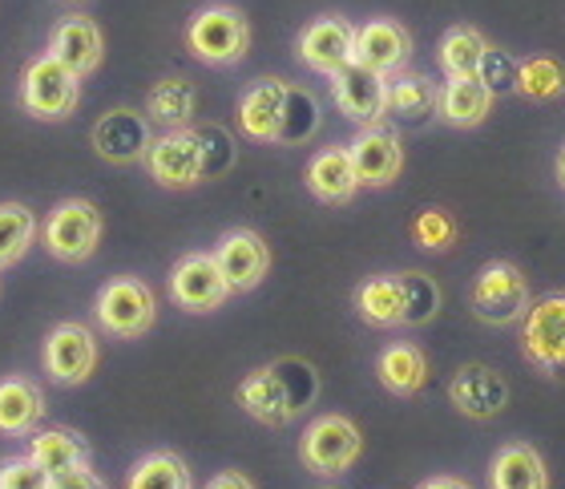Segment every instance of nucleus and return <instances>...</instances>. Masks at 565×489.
Here are the masks:
<instances>
[{"label": "nucleus", "instance_id": "nucleus-30", "mask_svg": "<svg viewBox=\"0 0 565 489\" xmlns=\"http://www.w3.org/2000/svg\"><path fill=\"white\" fill-rule=\"evenodd\" d=\"M484 49H489V41H484L472 24H452V29L440 36L436 61H440V70H445L448 77H477V70H481V61H484Z\"/></svg>", "mask_w": 565, "mask_h": 489}, {"label": "nucleus", "instance_id": "nucleus-9", "mask_svg": "<svg viewBox=\"0 0 565 489\" xmlns=\"http://www.w3.org/2000/svg\"><path fill=\"white\" fill-rule=\"evenodd\" d=\"M41 360H45L49 381L61 384V389H73V384H85L97 369V340L85 323H57L53 332L45 336V348H41Z\"/></svg>", "mask_w": 565, "mask_h": 489}, {"label": "nucleus", "instance_id": "nucleus-35", "mask_svg": "<svg viewBox=\"0 0 565 489\" xmlns=\"http://www.w3.org/2000/svg\"><path fill=\"white\" fill-rule=\"evenodd\" d=\"M518 94L533 97V102H550V97L565 94V70L550 57H530L518 65Z\"/></svg>", "mask_w": 565, "mask_h": 489}, {"label": "nucleus", "instance_id": "nucleus-3", "mask_svg": "<svg viewBox=\"0 0 565 489\" xmlns=\"http://www.w3.org/2000/svg\"><path fill=\"white\" fill-rule=\"evenodd\" d=\"M21 106L41 121H65L82 106V77L57 57L36 53L21 70Z\"/></svg>", "mask_w": 565, "mask_h": 489}, {"label": "nucleus", "instance_id": "nucleus-27", "mask_svg": "<svg viewBox=\"0 0 565 489\" xmlns=\"http://www.w3.org/2000/svg\"><path fill=\"white\" fill-rule=\"evenodd\" d=\"M29 457L36 466L49 469V474H65V469L89 466L94 461V449L77 429H41L29 433Z\"/></svg>", "mask_w": 565, "mask_h": 489}, {"label": "nucleus", "instance_id": "nucleus-14", "mask_svg": "<svg viewBox=\"0 0 565 489\" xmlns=\"http://www.w3.org/2000/svg\"><path fill=\"white\" fill-rule=\"evenodd\" d=\"M348 155H352V167H355L360 187H372V191L392 187L404 170L401 134L388 130L384 121H380V126H364V130L355 134V142L348 146Z\"/></svg>", "mask_w": 565, "mask_h": 489}, {"label": "nucleus", "instance_id": "nucleus-8", "mask_svg": "<svg viewBox=\"0 0 565 489\" xmlns=\"http://www.w3.org/2000/svg\"><path fill=\"white\" fill-rule=\"evenodd\" d=\"M521 352L545 376H565V291L530 304L521 328Z\"/></svg>", "mask_w": 565, "mask_h": 489}, {"label": "nucleus", "instance_id": "nucleus-2", "mask_svg": "<svg viewBox=\"0 0 565 489\" xmlns=\"http://www.w3.org/2000/svg\"><path fill=\"white\" fill-rule=\"evenodd\" d=\"M186 49L202 65H238L250 53V21L235 4H206L190 17Z\"/></svg>", "mask_w": 565, "mask_h": 489}, {"label": "nucleus", "instance_id": "nucleus-19", "mask_svg": "<svg viewBox=\"0 0 565 489\" xmlns=\"http://www.w3.org/2000/svg\"><path fill=\"white\" fill-rule=\"evenodd\" d=\"M436 97L440 85L424 73H392L388 89H384V121H396L404 130H420L436 118Z\"/></svg>", "mask_w": 565, "mask_h": 489}, {"label": "nucleus", "instance_id": "nucleus-17", "mask_svg": "<svg viewBox=\"0 0 565 489\" xmlns=\"http://www.w3.org/2000/svg\"><path fill=\"white\" fill-rule=\"evenodd\" d=\"M211 255H214V263H218V272L226 275L231 291H255V287L267 279V272H271V251H267V243L247 227L226 231Z\"/></svg>", "mask_w": 565, "mask_h": 489}, {"label": "nucleus", "instance_id": "nucleus-31", "mask_svg": "<svg viewBox=\"0 0 565 489\" xmlns=\"http://www.w3.org/2000/svg\"><path fill=\"white\" fill-rule=\"evenodd\" d=\"M126 489H194V474L178 454L158 449V454H146L130 469Z\"/></svg>", "mask_w": 565, "mask_h": 489}, {"label": "nucleus", "instance_id": "nucleus-29", "mask_svg": "<svg viewBox=\"0 0 565 489\" xmlns=\"http://www.w3.org/2000/svg\"><path fill=\"white\" fill-rule=\"evenodd\" d=\"M355 311L372 328H401L404 323L401 279L396 275H372V279H364V284L355 287Z\"/></svg>", "mask_w": 565, "mask_h": 489}, {"label": "nucleus", "instance_id": "nucleus-7", "mask_svg": "<svg viewBox=\"0 0 565 489\" xmlns=\"http://www.w3.org/2000/svg\"><path fill=\"white\" fill-rule=\"evenodd\" d=\"M364 449V437L352 421L340 417V413H328V417H316L299 437V461H303L311 474L319 478H335L343 469L355 466V457Z\"/></svg>", "mask_w": 565, "mask_h": 489}, {"label": "nucleus", "instance_id": "nucleus-24", "mask_svg": "<svg viewBox=\"0 0 565 489\" xmlns=\"http://www.w3.org/2000/svg\"><path fill=\"white\" fill-rule=\"evenodd\" d=\"M45 421V393L29 376H4L0 381V433L24 437Z\"/></svg>", "mask_w": 565, "mask_h": 489}, {"label": "nucleus", "instance_id": "nucleus-32", "mask_svg": "<svg viewBox=\"0 0 565 489\" xmlns=\"http://www.w3.org/2000/svg\"><path fill=\"white\" fill-rule=\"evenodd\" d=\"M36 240V219L24 203H0V272L21 263Z\"/></svg>", "mask_w": 565, "mask_h": 489}, {"label": "nucleus", "instance_id": "nucleus-40", "mask_svg": "<svg viewBox=\"0 0 565 489\" xmlns=\"http://www.w3.org/2000/svg\"><path fill=\"white\" fill-rule=\"evenodd\" d=\"M49 489H109V486L94 466H77V469H65V474H53Z\"/></svg>", "mask_w": 565, "mask_h": 489}, {"label": "nucleus", "instance_id": "nucleus-37", "mask_svg": "<svg viewBox=\"0 0 565 489\" xmlns=\"http://www.w3.org/2000/svg\"><path fill=\"white\" fill-rule=\"evenodd\" d=\"M518 65L521 61H513L505 53V49H484V61L481 70H477V77H481L484 85H489V94L501 97V94H518Z\"/></svg>", "mask_w": 565, "mask_h": 489}, {"label": "nucleus", "instance_id": "nucleus-44", "mask_svg": "<svg viewBox=\"0 0 565 489\" xmlns=\"http://www.w3.org/2000/svg\"><path fill=\"white\" fill-rule=\"evenodd\" d=\"M61 4H85V0H61Z\"/></svg>", "mask_w": 565, "mask_h": 489}, {"label": "nucleus", "instance_id": "nucleus-38", "mask_svg": "<svg viewBox=\"0 0 565 489\" xmlns=\"http://www.w3.org/2000/svg\"><path fill=\"white\" fill-rule=\"evenodd\" d=\"M413 235H416V243H420L424 251H445V247H452V240H457V223H452V215H448V211H440V206H428V211H420V215H416Z\"/></svg>", "mask_w": 565, "mask_h": 489}, {"label": "nucleus", "instance_id": "nucleus-23", "mask_svg": "<svg viewBox=\"0 0 565 489\" xmlns=\"http://www.w3.org/2000/svg\"><path fill=\"white\" fill-rule=\"evenodd\" d=\"M493 109V94L481 77H448L440 85V97H436V118L457 126V130H472L481 126Z\"/></svg>", "mask_w": 565, "mask_h": 489}, {"label": "nucleus", "instance_id": "nucleus-20", "mask_svg": "<svg viewBox=\"0 0 565 489\" xmlns=\"http://www.w3.org/2000/svg\"><path fill=\"white\" fill-rule=\"evenodd\" d=\"M448 401L472 421H489L509 405L505 376L489 364H465V369L448 381Z\"/></svg>", "mask_w": 565, "mask_h": 489}, {"label": "nucleus", "instance_id": "nucleus-5", "mask_svg": "<svg viewBox=\"0 0 565 489\" xmlns=\"http://www.w3.org/2000/svg\"><path fill=\"white\" fill-rule=\"evenodd\" d=\"M41 243L53 259L61 263H85L102 243V211L89 199H65L49 211Z\"/></svg>", "mask_w": 565, "mask_h": 489}, {"label": "nucleus", "instance_id": "nucleus-10", "mask_svg": "<svg viewBox=\"0 0 565 489\" xmlns=\"http://www.w3.org/2000/svg\"><path fill=\"white\" fill-rule=\"evenodd\" d=\"M141 162H146V170H150V179L158 182V187H166V191L199 187L202 182V150H199V138H194V126L158 134Z\"/></svg>", "mask_w": 565, "mask_h": 489}, {"label": "nucleus", "instance_id": "nucleus-15", "mask_svg": "<svg viewBox=\"0 0 565 489\" xmlns=\"http://www.w3.org/2000/svg\"><path fill=\"white\" fill-rule=\"evenodd\" d=\"M384 89H388V77H380V73L364 70V65H355V61H348L343 70L331 73L335 109H340L348 121H355L360 130L384 121Z\"/></svg>", "mask_w": 565, "mask_h": 489}, {"label": "nucleus", "instance_id": "nucleus-39", "mask_svg": "<svg viewBox=\"0 0 565 489\" xmlns=\"http://www.w3.org/2000/svg\"><path fill=\"white\" fill-rule=\"evenodd\" d=\"M53 474L41 469L33 457H9V461H0V489H49Z\"/></svg>", "mask_w": 565, "mask_h": 489}, {"label": "nucleus", "instance_id": "nucleus-18", "mask_svg": "<svg viewBox=\"0 0 565 489\" xmlns=\"http://www.w3.org/2000/svg\"><path fill=\"white\" fill-rule=\"evenodd\" d=\"M408 57H413V36H408V29L401 21L380 17V21H367L355 29V65H364V70L380 73V77H392V73H401L408 65Z\"/></svg>", "mask_w": 565, "mask_h": 489}, {"label": "nucleus", "instance_id": "nucleus-36", "mask_svg": "<svg viewBox=\"0 0 565 489\" xmlns=\"http://www.w3.org/2000/svg\"><path fill=\"white\" fill-rule=\"evenodd\" d=\"M194 138H199V150H202V182L223 179L238 158L235 138H231L223 126H194Z\"/></svg>", "mask_w": 565, "mask_h": 489}, {"label": "nucleus", "instance_id": "nucleus-34", "mask_svg": "<svg viewBox=\"0 0 565 489\" xmlns=\"http://www.w3.org/2000/svg\"><path fill=\"white\" fill-rule=\"evenodd\" d=\"M401 299H404V323L420 328L440 311V287L428 279L424 272H401Z\"/></svg>", "mask_w": 565, "mask_h": 489}, {"label": "nucleus", "instance_id": "nucleus-12", "mask_svg": "<svg viewBox=\"0 0 565 489\" xmlns=\"http://www.w3.org/2000/svg\"><path fill=\"white\" fill-rule=\"evenodd\" d=\"M352 49H355V24L348 17H316L311 24H303V33L295 41V57L303 61L311 73H323L331 77L335 70H343L348 61H352Z\"/></svg>", "mask_w": 565, "mask_h": 489}, {"label": "nucleus", "instance_id": "nucleus-6", "mask_svg": "<svg viewBox=\"0 0 565 489\" xmlns=\"http://www.w3.org/2000/svg\"><path fill=\"white\" fill-rule=\"evenodd\" d=\"M97 323L102 332L118 336V340H138L153 328L158 320V304H153V291L134 275H118L109 279L102 291H97Z\"/></svg>", "mask_w": 565, "mask_h": 489}, {"label": "nucleus", "instance_id": "nucleus-43", "mask_svg": "<svg viewBox=\"0 0 565 489\" xmlns=\"http://www.w3.org/2000/svg\"><path fill=\"white\" fill-rule=\"evenodd\" d=\"M557 182L565 187V146H562V155H557Z\"/></svg>", "mask_w": 565, "mask_h": 489}, {"label": "nucleus", "instance_id": "nucleus-28", "mask_svg": "<svg viewBox=\"0 0 565 489\" xmlns=\"http://www.w3.org/2000/svg\"><path fill=\"white\" fill-rule=\"evenodd\" d=\"M380 384L396 396H416L428 381V360L416 344H388L376 360Z\"/></svg>", "mask_w": 565, "mask_h": 489}, {"label": "nucleus", "instance_id": "nucleus-42", "mask_svg": "<svg viewBox=\"0 0 565 489\" xmlns=\"http://www.w3.org/2000/svg\"><path fill=\"white\" fill-rule=\"evenodd\" d=\"M416 489H472L469 481H460V478H428V481H420Z\"/></svg>", "mask_w": 565, "mask_h": 489}, {"label": "nucleus", "instance_id": "nucleus-13", "mask_svg": "<svg viewBox=\"0 0 565 489\" xmlns=\"http://www.w3.org/2000/svg\"><path fill=\"white\" fill-rule=\"evenodd\" d=\"M226 296H231V284L226 275L218 272L214 255L206 251H194V255H182L170 272V299L186 311H214L223 308Z\"/></svg>", "mask_w": 565, "mask_h": 489}, {"label": "nucleus", "instance_id": "nucleus-21", "mask_svg": "<svg viewBox=\"0 0 565 489\" xmlns=\"http://www.w3.org/2000/svg\"><path fill=\"white\" fill-rule=\"evenodd\" d=\"M282 102H287V82L259 77L247 94L238 97V130L255 138V142H275L279 138Z\"/></svg>", "mask_w": 565, "mask_h": 489}, {"label": "nucleus", "instance_id": "nucleus-16", "mask_svg": "<svg viewBox=\"0 0 565 489\" xmlns=\"http://www.w3.org/2000/svg\"><path fill=\"white\" fill-rule=\"evenodd\" d=\"M89 142H94V150L106 158V162H118V167H126V162H141L146 150H150V142H153L150 118L138 114V109H126V106L109 109V114H102V118L94 121Z\"/></svg>", "mask_w": 565, "mask_h": 489}, {"label": "nucleus", "instance_id": "nucleus-41", "mask_svg": "<svg viewBox=\"0 0 565 489\" xmlns=\"http://www.w3.org/2000/svg\"><path fill=\"white\" fill-rule=\"evenodd\" d=\"M206 489H255V486H250V478H243V474H235V469H226V474L206 481Z\"/></svg>", "mask_w": 565, "mask_h": 489}, {"label": "nucleus", "instance_id": "nucleus-33", "mask_svg": "<svg viewBox=\"0 0 565 489\" xmlns=\"http://www.w3.org/2000/svg\"><path fill=\"white\" fill-rule=\"evenodd\" d=\"M319 130V102L299 85H287V102H282L279 138L275 146H299Z\"/></svg>", "mask_w": 565, "mask_h": 489}, {"label": "nucleus", "instance_id": "nucleus-1", "mask_svg": "<svg viewBox=\"0 0 565 489\" xmlns=\"http://www.w3.org/2000/svg\"><path fill=\"white\" fill-rule=\"evenodd\" d=\"M319 393L316 369L299 357H282L267 369H255L238 381V405L247 417H255L259 425H291Z\"/></svg>", "mask_w": 565, "mask_h": 489}, {"label": "nucleus", "instance_id": "nucleus-22", "mask_svg": "<svg viewBox=\"0 0 565 489\" xmlns=\"http://www.w3.org/2000/svg\"><path fill=\"white\" fill-rule=\"evenodd\" d=\"M307 191L316 194L319 203H328V206L352 203L355 191H360V179H355V167H352L348 146L319 150V155L307 162Z\"/></svg>", "mask_w": 565, "mask_h": 489}, {"label": "nucleus", "instance_id": "nucleus-11", "mask_svg": "<svg viewBox=\"0 0 565 489\" xmlns=\"http://www.w3.org/2000/svg\"><path fill=\"white\" fill-rule=\"evenodd\" d=\"M45 53L57 57L65 70H73L77 77L97 73V65L106 61V33L89 12H70L49 29Z\"/></svg>", "mask_w": 565, "mask_h": 489}, {"label": "nucleus", "instance_id": "nucleus-4", "mask_svg": "<svg viewBox=\"0 0 565 489\" xmlns=\"http://www.w3.org/2000/svg\"><path fill=\"white\" fill-rule=\"evenodd\" d=\"M472 316L481 323H493V328H509V323L525 320V311H530V284H525V275L521 267L513 263L497 259V263H484L477 279H472Z\"/></svg>", "mask_w": 565, "mask_h": 489}, {"label": "nucleus", "instance_id": "nucleus-25", "mask_svg": "<svg viewBox=\"0 0 565 489\" xmlns=\"http://www.w3.org/2000/svg\"><path fill=\"white\" fill-rule=\"evenodd\" d=\"M489 489H550L542 454L525 442L501 445L489 466Z\"/></svg>", "mask_w": 565, "mask_h": 489}, {"label": "nucleus", "instance_id": "nucleus-26", "mask_svg": "<svg viewBox=\"0 0 565 489\" xmlns=\"http://www.w3.org/2000/svg\"><path fill=\"white\" fill-rule=\"evenodd\" d=\"M194 109H199V89L186 82V77H162V82L153 85L150 94H146V118L150 126H162V130H186L190 121H194Z\"/></svg>", "mask_w": 565, "mask_h": 489}]
</instances>
